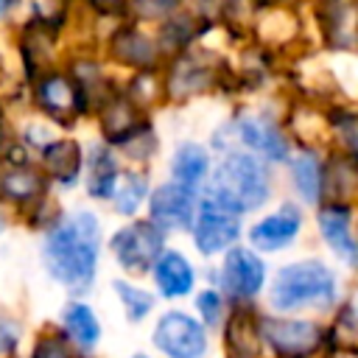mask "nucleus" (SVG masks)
I'll return each mask as SVG.
<instances>
[{
    "label": "nucleus",
    "mask_w": 358,
    "mask_h": 358,
    "mask_svg": "<svg viewBox=\"0 0 358 358\" xmlns=\"http://www.w3.org/2000/svg\"><path fill=\"white\" fill-rule=\"evenodd\" d=\"M98 249H101V224L90 210H78L67 218H59L45 232L42 266L59 285L81 294L95 280Z\"/></svg>",
    "instance_id": "f257e3e1"
},
{
    "label": "nucleus",
    "mask_w": 358,
    "mask_h": 358,
    "mask_svg": "<svg viewBox=\"0 0 358 358\" xmlns=\"http://www.w3.org/2000/svg\"><path fill=\"white\" fill-rule=\"evenodd\" d=\"M266 196H268V176H266V168L255 157L229 154L218 165V171L213 176L210 199H215L227 210H232V213L252 210V207L263 204Z\"/></svg>",
    "instance_id": "f03ea898"
},
{
    "label": "nucleus",
    "mask_w": 358,
    "mask_h": 358,
    "mask_svg": "<svg viewBox=\"0 0 358 358\" xmlns=\"http://www.w3.org/2000/svg\"><path fill=\"white\" fill-rule=\"evenodd\" d=\"M333 296H336V277L319 260L285 266L271 285V302L277 310H296L305 305L327 308Z\"/></svg>",
    "instance_id": "7ed1b4c3"
},
{
    "label": "nucleus",
    "mask_w": 358,
    "mask_h": 358,
    "mask_svg": "<svg viewBox=\"0 0 358 358\" xmlns=\"http://www.w3.org/2000/svg\"><path fill=\"white\" fill-rule=\"evenodd\" d=\"M31 92H34V103L59 126H73V120L87 109L73 76H64L56 70L36 76L31 81Z\"/></svg>",
    "instance_id": "20e7f679"
},
{
    "label": "nucleus",
    "mask_w": 358,
    "mask_h": 358,
    "mask_svg": "<svg viewBox=\"0 0 358 358\" xmlns=\"http://www.w3.org/2000/svg\"><path fill=\"white\" fill-rule=\"evenodd\" d=\"M162 246V235L151 221H137L115 232L112 238V255L115 260L129 271H145L157 263Z\"/></svg>",
    "instance_id": "39448f33"
},
{
    "label": "nucleus",
    "mask_w": 358,
    "mask_h": 358,
    "mask_svg": "<svg viewBox=\"0 0 358 358\" xmlns=\"http://www.w3.org/2000/svg\"><path fill=\"white\" fill-rule=\"evenodd\" d=\"M48 196V176L28 162H0V204H11L20 215Z\"/></svg>",
    "instance_id": "423d86ee"
},
{
    "label": "nucleus",
    "mask_w": 358,
    "mask_h": 358,
    "mask_svg": "<svg viewBox=\"0 0 358 358\" xmlns=\"http://www.w3.org/2000/svg\"><path fill=\"white\" fill-rule=\"evenodd\" d=\"M154 344L168 358H199L204 352V333L190 316L171 310L159 319L154 330Z\"/></svg>",
    "instance_id": "0eeeda50"
},
{
    "label": "nucleus",
    "mask_w": 358,
    "mask_h": 358,
    "mask_svg": "<svg viewBox=\"0 0 358 358\" xmlns=\"http://www.w3.org/2000/svg\"><path fill=\"white\" fill-rule=\"evenodd\" d=\"M241 232L238 224V213L227 210L224 204H218L215 199H204L201 201V213H199V224H196V246L204 255H215L224 246H229Z\"/></svg>",
    "instance_id": "6e6552de"
},
{
    "label": "nucleus",
    "mask_w": 358,
    "mask_h": 358,
    "mask_svg": "<svg viewBox=\"0 0 358 358\" xmlns=\"http://www.w3.org/2000/svg\"><path fill=\"white\" fill-rule=\"evenodd\" d=\"M193 218V199L185 185H162L151 196V224L182 229Z\"/></svg>",
    "instance_id": "1a4fd4ad"
},
{
    "label": "nucleus",
    "mask_w": 358,
    "mask_h": 358,
    "mask_svg": "<svg viewBox=\"0 0 358 358\" xmlns=\"http://www.w3.org/2000/svg\"><path fill=\"white\" fill-rule=\"evenodd\" d=\"M42 173L59 185H73L81 173V148L76 140H48L39 148Z\"/></svg>",
    "instance_id": "9d476101"
},
{
    "label": "nucleus",
    "mask_w": 358,
    "mask_h": 358,
    "mask_svg": "<svg viewBox=\"0 0 358 358\" xmlns=\"http://www.w3.org/2000/svg\"><path fill=\"white\" fill-rule=\"evenodd\" d=\"M224 285L238 296H252L263 285V263L246 249H232L224 257Z\"/></svg>",
    "instance_id": "9b49d317"
},
{
    "label": "nucleus",
    "mask_w": 358,
    "mask_h": 358,
    "mask_svg": "<svg viewBox=\"0 0 358 358\" xmlns=\"http://www.w3.org/2000/svg\"><path fill=\"white\" fill-rule=\"evenodd\" d=\"M263 333L268 344H274V350L288 352V355L308 352L319 341V327L310 322H266Z\"/></svg>",
    "instance_id": "f8f14e48"
},
{
    "label": "nucleus",
    "mask_w": 358,
    "mask_h": 358,
    "mask_svg": "<svg viewBox=\"0 0 358 358\" xmlns=\"http://www.w3.org/2000/svg\"><path fill=\"white\" fill-rule=\"evenodd\" d=\"M296 229H299V213H296L294 207H282L280 213L263 218V221L252 229L249 238H252V243H255L257 249L271 252V249H280V246L291 243L294 235H296Z\"/></svg>",
    "instance_id": "ddd939ff"
},
{
    "label": "nucleus",
    "mask_w": 358,
    "mask_h": 358,
    "mask_svg": "<svg viewBox=\"0 0 358 358\" xmlns=\"http://www.w3.org/2000/svg\"><path fill=\"white\" fill-rule=\"evenodd\" d=\"M62 333H64V338H70L78 350L90 352V350L98 344V338H101V324H98V319H95V313H92L90 305H84V302H70V305L64 308V313H62Z\"/></svg>",
    "instance_id": "4468645a"
},
{
    "label": "nucleus",
    "mask_w": 358,
    "mask_h": 358,
    "mask_svg": "<svg viewBox=\"0 0 358 358\" xmlns=\"http://www.w3.org/2000/svg\"><path fill=\"white\" fill-rule=\"evenodd\" d=\"M319 224H322V232H324V241L330 243V249L341 260L355 266L358 263V241L350 235V215H347V210L327 207V210H322Z\"/></svg>",
    "instance_id": "2eb2a0df"
},
{
    "label": "nucleus",
    "mask_w": 358,
    "mask_h": 358,
    "mask_svg": "<svg viewBox=\"0 0 358 358\" xmlns=\"http://www.w3.org/2000/svg\"><path fill=\"white\" fill-rule=\"evenodd\" d=\"M154 277H157V288L165 296H182L193 285V271L187 260L176 252H168L154 263Z\"/></svg>",
    "instance_id": "dca6fc26"
},
{
    "label": "nucleus",
    "mask_w": 358,
    "mask_h": 358,
    "mask_svg": "<svg viewBox=\"0 0 358 358\" xmlns=\"http://www.w3.org/2000/svg\"><path fill=\"white\" fill-rule=\"evenodd\" d=\"M241 137L246 140V145L257 148L260 154H266L268 159H285L288 157V145L285 137L263 117H246L241 123Z\"/></svg>",
    "instance_id": "f3484780"
},
{
    "label": "nucleus",
    "mask_w": 358,
    "mask_h": 358,
    "mask_svg": "<svg viewBox=\"0 0 358 358\" xmlns=\"http://www.w3.org/2000/svg\"><path fill=\"white\" fill-rule=\"evenodd\" d=\"M115 182H117V165L112 151L106 145H95L87 168V193L92 199H112Z\"/></svg>",
    "instance_id": "a211bd4d"
},
{
    "label": "nucleus",
    "mask_w": 358,
    "mask_h": 358,
    "mask_svg": "<svg viewBox=\"0 0 358 358\" xmlns=\"http://www.w3.org/2000/svg\"><path fill=\"white\" fill-rule=\"evenodd\" d=\"M204 171H207V154L199 145L187 143L173 154V179H176V185L190 187L204 176Z\"/></svg>",
    "instance_id": "6ab92c4d"
},
{
    "label": "nucleus",
    "mask_w": 358,
    "mask_h": 358,
    "mask_svg": "<svg viewBox=\"0 0 358 358\" xmlns=\"http://www.w3.org/2000/svg\"><path fill=\"white\" fill-rule=\"evenodd\" d=\"M145 176L143 173H123V176H117V182H115V190H112V201H115V207H117V213L120 215H131L137 207H140V201H143V196H145Z\"/></svg>",
    "instance_id": "aec40b11"
},
{
    "label": "nucleus",
    "mask_w": 358,
    "mask_h": 358,
    "mask_svg": "<svg viewBox=\"0 0 358 358\" xmlns=\"http://www.w3.org/2000/svg\"><path fill=\"white\" fill-rule=\"evenodd\" d=\"M115 291H117V296H120V302H123V310H126V316L131 319V322H137V319H143L148 310H151V305H154V299H151V294H145L143 288H137V285H131V282H115Z\"/></svg>",
    "instance_id": "412c9836"
},
{
    "label": "nucleus",
    "mask_w": 358,
    "mask_h": 358,
    "mask_svg": "<svg viewBox=\"0 0 358 358\" xmlns=\"http://www.w3.org/2000/svg\"><path fill=\"white\" fill-rule=\"evenodd\" d=\"M294 182H296L299 193H302L308 201L319 199V162H316V157L302 154V157L294 162Z\"/></svg>",
    "instance_id": "4be33fe9"
},
{
    "label": "nucleus",
    "mask_w": 358,
    "mask_h": 358,
    "mask_svg": "<svg viewBox=\"0 0 358 358\" xmlns=\"http://www.w3.org/2000/svg\"><path fill=\"white\" fill-rule=\"evenodd\" d=\"M28 358H73L70 341L59 330H42L34 338V347H31V355Z\"/></svg>",
    "instance_id": "5701e85b"
},
{
    "label": "nucleus",
    "mask_w": 358,
    "mask_h": 358,
    "mask_svg": "<svg viewBox=\"0 0 358 358\" xmlns=\"http://www.w3.org/2000/svg\"><path fill=\"white\" fill-rule=\"evenodd\" d=\"M67 17V0H31V20L48 28H56Z\"/></svg>",
    "instance_id": "b1692460"
},
{
    "label": "nucleus",
    "mask_w": 358,
    "mask_h": 358,
    "mask_svg": "<svg viewBox=\"0 0 358 358\" xmlns=\"http://www.w3.org/2000/svg\"><path fill=\"white\" fill-rule=\"evenodd\" d=\"M115 53H117L120 59H126V62H143L140 56H148V42H145L143 36L126 31V34H120V36L115 39Z\"/></svg>",
    "instance_id": "393cba45"
},
{
    "label": "nucleus",
    "mask_w": 358,
    "mask_h": 358,
    "mask_svg": "<svg viewBox=\"0 0 358 358\" xmlns=\"http://www.w3.org/2000/svg\"><path fill=\"white\" fill-rule=\"evenodd\" d=\"M199 310H201V316H204L207 324H215V322H218V313H221V302H218V296H215L213 291L201 294V296H199Z\"/></svg>",
    "instance_id": "a878e982"
},
{
    "label": "nucleus",
    "mask_w": 358,
    "mask_h": 358,
    "mask_svg": "<svg viewBox=\"0 0 358 358\" xmlns=\"http://www.w3.org/2000/svg\"><path fill=\"white\" fill-rule=\"evenodd\" d=\"M171 6H173V0H137V11L145 17L159 14L162 8H171Z\"/></svg>",
    "instance_id": "bb28decb"
},
{
    "label": "nucleus",
    "mask_w": 358,
    "mask_h": 358,
    "mask_svg": "<svg viewBox=\"0 0 358 358\" xmlns=\"http://www.w3.org/2000/svg\"><path fill=\"white\" fill-rule=\"evenodd\" d=\"M17 3H20V0H0V20L11 17V11L17 8Z\"/></svg>",
    "instance_id": "cd10ccee"
},
{
    "label": "nucleus",
    "mask_w": 358,
    "mask_h": 358,
    "mask_svg": "<svg viewBox=\"0 0 358 358\" xmlns=\"http://www.w3.org/2000/svg\"><path fill=\"white\" fill-rule=\"evenodd\" d=\"M6 224H8V218H6V213H3V207H0V232L6 229Z\"/></svg>",
    "instance_id": "c85d7f7f"
},
{
    "label": "nucleus",
    "mask_w": 358,
    "mask_h": 358,
    "mask_svg": "<svg viewBox=\"0 0 358 358\" xmlns=\"http://www.w3.org/2000/svg\"><path fill=\"white\" fill-rule=\"evenodd\" d=\"M137 358H145V355H137Z\"/></svg>",
    "instance_id": "c756f323"
}]
</instances>
